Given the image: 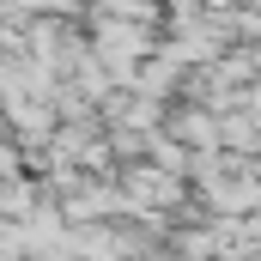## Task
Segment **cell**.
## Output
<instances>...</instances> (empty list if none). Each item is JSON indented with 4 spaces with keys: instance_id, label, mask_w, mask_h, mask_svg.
Here are the masks:
<instances>
[{
    "instance_id": "6da1fadb",
    "label": "cell",
    "mask_w": 261,
    "mask_h": 261,
    "mask_svg": "<svg viewBox=\"0 0 261 261\" xmlns=\"http://www.w3.org/2000/svg\"><path fill=\"white\" fill-rule=\"evenodd\" d=\"M85 55H91L85 18H31V24H24V61H37L43 73L67 79Z\"/></svg>"
},
{
    "instance_id": "3957f363",
    "label": "cell",
    "mask_w": 261,
    "mask_h": 261,
    "mask_svg": "<svg viewBox=\"0 0 261 261\" xmlns=\"http://www.w3.org/2000/svg\"><path fill=\"white\" fill-rule=\"evenodd\" d=\"M91 0H43V18H85Z\"/></svg>"
},
{
    "instance_id": "7a4b0ae2",
    "label": "cell",
    "mask_w": 261,
    "mask_h": 261,
    "mask_svg": "<svg viewBox=\"0 0 261 261\" xmlns=\"http://www.w3.org/2000/svg\"><path fill=\"white\" fill-rule=\"evenodd\" d=\"M164 140H176L189 158L200 152H219V122H213V110H200V103H170L164 110V122H158Z\"/></svg>"
}]
</instances>
